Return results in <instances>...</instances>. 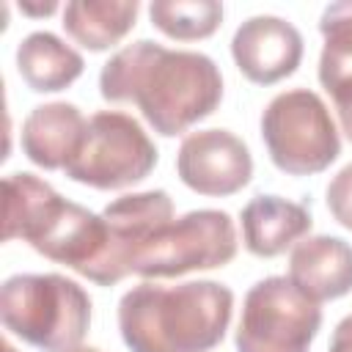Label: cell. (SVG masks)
Listing matches in <instances>:
<instances>
[{
	"label": "cell",
	"instance_id": "9c48e42d",
	"mask_svg": "<svg viewBox=\"0 0 352 352\" xmlns=\"http://www.w3.org/2000/svg\"><path fill=\"white\" fill-rule=\"evenodd\" d=\"M102 217L107 223V250L96 283L116 286L132 275V261L143 245L173 220V198L165 190L129 192L107 204Z\"/></svg>",
	"mask_w": 352,
	"mask_h": 352
},
{
	"label": "cell",
	"instance_id": "d6986e66",
	"mask_svg": "<svg viewBox=\"0 0 352 352\" xmlns=\"http://www.w3.org/2000/svg\"><path fill=\"white\" fill-rule=\"evenodd\" d=\"M327 209L344 228L352 231V162L344 165L327 184Z\"/></svg>",
	"mask_w": 352,
	"mask_h": 352
},
{
	"label": "cell",
	"instance_id": "ffe728a7",
	"mask_svg": "<svg viewBox=\"0 0 352 352\" xmlns=\"http://www.w3.org/2000/svg\"><path fill=\"white\" fill-rule=\"evenodd\" d=\"M327 352H352V314L336 324Z\"/></svg>",
	"mask_w": 352,
	"mask_h": 352
},
{
	"label": "cell",
	"instance_id": "ba28073f",
	"mask_svg": "<svg viewBox=\"0 0 352 352\" xmlns=\"http://www.w3.org/2000/svg\"><path fill=\"white\" fill-rule=\"evenodd\" d=\"M236 226L228 212L192 209L160 228L132 261V275L179 278L198 270L226 267L236 256Z\"/></svg>",
	"mask_w": 352,
	"mask_h": 352
},
{
	"label": "cell",
	"instance_id": "7c38bea8",
	"mask_svg": "<svg viewBox=\"0 0 352 352\" xmlns=\"http://www.w3.org/2000/svg\"><path fill=\"white\" fill-rule=\"evenodd\" d=\"M289 278L314 302L346 297L352 292V245L330 234L300 239L289 256Z\"/></svg>",
	"mask_w": 352,
	"mask_h": 352
},
{
	"label": "cell",
	"instance_id": "277c9868",
	"mask_svg": "<svg viewBox=\"0 0 352 352\" xmlns=\"http://www.w3.org/2000/svg\"><path fill=\"white\" fill-rule=\"evenodd\" d=\"M3 327L41 352H72L82 346L91 327L88 292L58 272H19L0 289Z\"/></svg>",
	"mask_w": 352,
	"mask_h": 352
},
{
	"label": "cell",
	"instance_id": "30bf717a",
	"mask_svg": "<svg viewBox=\"0 0 352 352\" xmlns=\"http://www.w3.org/2000/svg\"><path fill=\"white\" fill-rule=\"evenodd\" d=\"M176 173L198 195L226 198L253 179V157L242 138L228 129L190 132L176 154Z\"/></svg>",
	"mask_w": 352,
	"mask_h": 352
},
{
	"label": "cell",
	"instance_id": "9a60e30c",
	"mask_svg": "<svg viewBox=\"0 0 352 352\" xmlns=\"http://www.w3.org/2000/svg\"><path fill=\"white\" fill-rule=\"evenodd\" d=\"M82 69V55L50 30H33L16 47V72L36 94L66 91Z\"/></svg>",
	"mask_w": 352,
	"mask_h": 352
},
{
	"label": "cell",
	"instance_id": "44dd1931",
	"mask_svg": "<svg viewBox=\"0 0 352 352\" xmlns=\"http://www.w3.org/2000/svg\"><path fill=\"white\" fill-rule=\"evenodd\" d=\"M19 8H22V14H30V16H50V14H55V11H58V3H55V0H50V3H41V6H30V3H22Z\"/></svg>",
	"mask_w": 352,
	"mask_h": 352
},
{
	"label": "cell",
	"instance_id": "2e32d148",
	"mask_svg": "<svg viewBox=\"0 0 352 352\" xmlns=\"http://www.w3.org/2000/svg\"><path fill=\"white\" fill-rule=\"evenodd\" d=\"M138 11V0H72L63 6L60 25L80 47L104 52L135 28Z\"/></svg>",
	"mask_w": 352,
	"mask_h": 352
},
{
	"label": "cell",
	"instance_id": "5b68a950",
	"mask_svg": "<svg viewBox=\"0 0 352 352\" xmlns=\"http://www.w3.org/2000/svg\"><path fill=\"white\" fill-rule=\"evenodd\" d=\"M261 140L272 165L289 176L327 170L341 154L338 126L316 91L289 88L261 113Z\"/></svg>",
	"mask_w": 352,
	"mask_h": 352
},
{
	"label": "cell",
	"instance_id": "8fae6325",
	"mask_svg": "<svg viewBox=\"0 0 352 352\" xmlns=\"http://www.w3.org/2000/svg\"><path fill=\"white\" fill-rule=\"evenodd\" d=\"M302 52V33L275 14H256L245 19L231 38V58L236 69L256 85H275L292 77Z\"/></svg>",
	"mask_w": 352,
	"mask_h": 352
},
{
	"label": "cell",
	"instance_id": "e0dca14e",
	"mask_svg": "<svg viewBox=\"0 0 352 352\" xmlns=\"http://www.w3.org/2000/svg\"><path fill=\"white\" fill-rule=\"evenodd\" d=\"M319 33L324 38L319 55V82L330 94L333 104L352 102V0L330 3L319 16Z\"/></svg>",
	"mask_w": 352,
	"mask_h": 352
},
{
	"label": "cell",
	"instance_id": "603a6c76",
	"mask_svg": "<svg viewBox=\"0 0 352 352\" xmlns=\"http://www.w3.org/2000/svg\"><path fill=\"white\" fill-rule=\"evenodd\" d=\"M72 352H102V349H96V346H77V349H72Z\"/></svg>",
	"mask_w": 352,
	"mask_h": 352
},
{
	"label": "cell",
	"instance_id": "52a82bcc",
	"mask_svg": "<svg viewBox=\"0 0 352 352\" xmlns=\"http://www.w3.org/2000/svg\"><path fill=\"white\" fill-rule=\"evenodd\" d=\"M322 327V308L292 278L270 275L242 300L234 333L236 352H308Z\"/></svg>",
	"mask_w": 352,
	"mask_h": 352
},
{
	"label": "cell",
	"instance_id": "7a4b0ae2",
	"mask_svg": "<svg viewBox=\"0 0 352 352\" xmlns=\"http://www.w3.org/2000/svg\"><path fill=\"white\" fill-rule=\"evenodd\" d=\"M234 314V292L217 280L138 283L118 300V330L132 352H209Z\"/></svg>",
	"mask_w": 352,
	"mask_h": 352
},
{
	"label": "cell",
	"instance_id": "5bb4252c",
	"mask_svg": "<svg viewBox=\"0 0 352 352\" xmlns=\"http://www.w3.org/2000/svg\"><path fill=\"white\" fill-rule=\"evenodd\" d=\"M88 118L72 102L36 104L22 121V151L44 170H63L77 154Z\"/></svg>",
	"mask_w": 352,
	"mask_h": 352
},
{
	"label": "cell",
	"instance_id": "4fadbf2b",
	"mask_svg": "<svg viewBox=\"0 0 352 352\" xmlns=\"http://www.w3.org/2000/svg\"><path fill=\"white\" fill-rule=\"evenodd\" d=\"M242 242L256 258H275L308 236L314 217L308 204L258 192L242 209Z\"/></svg>",
	"mask_w": 352,
	"mask_h": 352
},
{
	"label": "cell",
	"instance_id": "6da1fadb",
	"mask_svg": "<svg viewBox=\"0 0 352 352\" xmlns=\"http://www.w3.org/2000/svg\"><path fill=\"white\" fill-rule=\"evenodd\" d=\"M99 94L113 104H138L157 135L176 138L220 107L223 74L204 52L140 38L102 66Z\"/></svg>",
	"mask_w": 352,
	"mask_h": 352
},
{
	"label": "cell",
	"instance_id": "ac0fdd59",
	"mask_svg": "<svg viewBox=\"0 0 352 352\" xmlns=\"http://www.w3.org/2000/svg\"><path fill=\"white\" fill-rule=\"evenodd\" d=\"M151 25L176 41L209 38L223 22V3L217 0H154L148 6Z\"/></svg>",
	"mask_w": 352,
	"mask_h": 352
},
{
	"label": "cell",
	"instance_id": "cb8c5ba5",
	"mask_svg": "<svg viewBox=\"0 0 352 352\" xmlns=\"http://www.w3.org/2000/svg\"><path fill=\"white\" fill-rule=\"evenodd\" d=\"M3 352H16V349H14V346H11L8 341H3Z\"/></svg>",
	"mask_w": 352,
	"mask_h": 352
},
{
	"label": "cell",
	"instance_id": "3957f363",
	"mask_svg": "<svg viewBox=\"0 0 352 352\" xmlns=\"http://www.w3.org/2000/svg\"><path fill=\"white\" fill-rule=\"evenodd\" d=\"M6 217L3 239H25L38 256L66 264L96 283L107 250V223L102 214L66 201L36 173L16 170L3 179Z\"/></svg>",
	"mask_w": 352,
	"mask_h": 352
},
{
	"label": "cell",
	"instance_id": "8992f818",
	"mask_svg": "<svg viewBox=\"0 0 352 352\" xmlns=\"http://www.w3.org/2000/svg\"><path fill=\"white\" fill-rule=\"evenodd\" d=\"M157 146L132 116L99 110L88 118L82 143L63 173L94 190H124L157 168Z\"/></svg>",
	"mask_w": 352,
	"mask_h": 352
},
{
	"label": "cell",
	"instance_id": "7402d4cb",
	"mask_svg": "<svg viewBox=\"0 0 352 352\" xmlns=\"http://www.w3.org/2000/svg\"><path fill=\"white\" fill-rule=\"evenodd\" d=\"M336 110H338V121H341L344 135L352 140V102H346V104H341V107H336Z\"/></svg>",
	"mask_w": 352,
	"mask_h": 352
}]
</instances>
